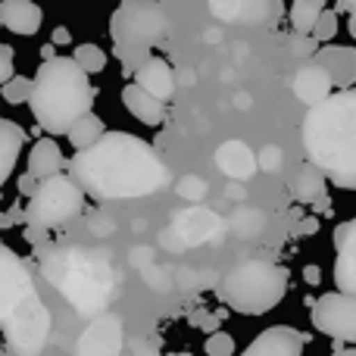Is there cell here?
<instances>
[{"instance_id":"obj_1","label":"cell","mask_w":356,"mask_h":356,"mask_svg":"<svg viewBox=\"0 0 356 356\" xmlns=\"http://www.w3.org/2000/svg\"><path fill=\"white\" fill-rule=\"evenodd\" d=\"M69 175L97 200H135L169 184V169L156 150L125 131H106L97 147L75 154Z\"/></svg>"},{"instance_id":"obj_2","label":"cell","mask_w":356,"mask_h":356,"mask_svg":"<svg viewBox=\"0 0 356 356\" xmlns=\"http://www.w3.org/2000/svg\"><path fill=\"white\" fill-rule=\"evenodd\" d=\"M303 150L309 163L344 191H356V88L338 91L303 119Z\"/></svg>"},{"instance_id":"obj_3","label":"cell","mask_w":356,"mask_h":356,"mask_svg":"<svg viewBox=\"0 0 356 356\" xmlns=\"http://www.w3.org/2000/svg\"><path fill=\"white\" fill-rule=\"evenodd\" d=\"M97 91L88 81V72L72 56H56L41 63L35 72V94H31V116L38 129L47 135H69L81 119L91 113Z\"/></svg>"},{"instance_id":"obj_4","label":"cell","mask_w":356,"mask_h":356,"mask_svg":"<svg viewBox=\"0 0 356 356\" xmlns=\"http://www.w3.org/2000/svg\"><path fill=\"white\" fill-rule=\"evenodd\" d=\"M44 278L75 307V313L94 316L110 303L113 269L106 257L88 253L85 247H44Z\"/></svg>"},{"instance_id":"obj_5","label":"cell","mask_w":356,"mask_h":356,"mask_svg":"<svg viewBox=\"0 0 356 356\" xmlns=\"http://www.w3.org/2000/svg\"><path fill=\"white\" fill-rule=\"evenodd\" d=\"M288 294V269L269 259H250L234 266L216 282V297L241 316H263Z\"/></svg>"},{"instance_id":"obj_6","label":"cell","mask_w":356,"mask_h":356,"mask_svg":"<svg viewBox=\"0 0 356 356\" xmlns=\"http://www.w3.org/2000/svg\"><path fill=\"white\" fill-rule=\"evenodd\" d=\"M166 35V16L156 3H122L110 19V38L125 72L138 75V69L150 60V50Z\"/></svg>"},{"instance_id":"obj_7","label":"cell","mask_w":356,"mask_h":356,"mask_svg":"<svg viewBox=\"0 0 356 356\" xmlns=\"http://www.w3.org/2000/svg\"><path fill=\"white\" fill-rule=\"evenodd\" d=\"M85 209V191L72 175H56L38 184V194L25 207V222L35 228H60L79 219Z\"/></svg>"},{"instance_id":"obj_8","label":"cell","mask_w":356,"mask_h":356,"mask_svg":"<svg viewBox=\"0 0 356 356\" xmlns=\"http://www.w3.org/2000/svg\"><path fill=\"white\" fill-rule=\"evenodd\" d=\"M3 319V334L10 347L19 356H38L50 338V309L41 303V297L19 303L13 313L0 316Z\"/></svg>"},{"instance_id":"obj_9","label":"cell","mask_w":356,"mask_h":356,"mask_svg":"<svg viewBox=\"0 0 356 356\" xmlns=\"http://www.w3.org/2000/svg\"><path fill=\"white\" fill-rule=\"evenodd\" d=\"M309 319H313L316 332L328 334L334 341L356 344V297H347L341 291L322 294L309 309Z\"/></svg>"},{"instance_id":"obj_10","label":"cell","mask_w":356,"mask_h":356,"mask_svg":"<svg viewBox=\"0 0 356 356\" xmlns=\"http://www.w3.org/2000/svg\"><path fill=\"white\" fill-rule=\"evenodd\" d=\"M31 297H38V291L25 263L10 247H0V316L13 313L19 303L31 300Z\"/></svg>"},{"instance_id":"obj_11","label":"cell","mask_w":356,"mask_h":356,"mask_svg":"<svg viewBox=\"0 0 356 356\" xmlns=\"http://www.w3.org/2000/svg\"><path fill=\"white\" fill-rule=\"evenodd\" d=\"M125 334H122V319L113 313H104L85 328L79 338L75 356H122Z\"/></svg>"},{"instance_id":"obj_12","label":"cell","mask_w":356,"mask_h":356,"mask_svg":"<svg viewBox=\"0 0 356 356\" xmlns=\"http://www.w3.org/2000/svg\"><path fill=\"white\" fill-rule=\"evenodd\" d=\"M334 284L341 294L356 297V216L334 228Z\"/></svg>"},{"instance_id":"obj_13","label":"cell","mask_w":356,"mask_h":356,"mask_svg":"<svg viewBox=\"0 0 356 356\" xmlns=\"http://www.w3.org/2000/svg\"><path fill=\"white\" fill-rule=\"evenodd\" d=\"M172 232L184 247H197V244H203V241L216 238V234L222 232V219L216 213H209V209L191 207L172 219Z\"/></svg>"},{"instance_id":"obj_14","label":"cell","mask_w":356,"mask_h":356,"mask_svg":"<svg viewBox=\"0 0 356 356\" xmlns=\"http://www.w3.org/2000/svg\"><path fill=\"white\" fill-rule=\"evenodd\" d=\"M332 88H334L332 75H328L316 60L307 63V66H300L294 75V97L300 100V104H307L309 110L325 104V100L332 97Z\"/></svg>"},{"instance_id":"obj_15","label":"cell","mask_w":356,"mask_h":356,"mask_svg":"<svg viewBox=\"0 0 356 356\" xmlns=\"http://www.w3.org/2000/svg\"><path fill=\"white\" fill-rule=\"evenodd\" d=\"M307 338L294 328H266L241 356H303Z\"/></svg>"},{"instance_id":"obj_16","label":"cell","mask_w":356,"mask_h":356,"mask_svg":"<svg viewBox=\"0 0 356 356\" xmlns=\"http://www.w3.org/2000/svg\"><path fill=\"white\" fill-rule=\"evenodd\" d=\"M322 69L332 75L338 91H350L356 81V47H344V44H328L316 56Z\"/></svg>"},{"instance_id":"obj_17","label":"cell","mask_w":356,"mask_h":356,"mask_svg":"<svg viewBox=\"0 0 356 356\" xmlns=\"http://www.w3.org/2000/svg\"><path fill=\"white\" fill-rule=\"evenodd\" d=\"M216 166H219L228 178H234V181H247V178L257 175L259 156L253 154L244 141H225V144H219V150H216Z\"/></svg>"},{"instance_id":"obj_18","label":"cell","mask_w":356,"mask_h":356,"mask_svg":"<svg viewBox=\"0 0 356 356\" xmlns=\"http://www.w3.org/2000/svg\"><path fill=\"white\" fill-rule=\"evenodd\" d=\"M135 85L144 88L150 97H156V100H163V104H166V100L175 94V72L169 69L166 60H160V56H150V60L144 63L141 69H138Z\"/></svg>"},{"instance_id":"obj_19","label":"cell","mask_w":356,"mask_h":356,"mask_svg":"<svg viewBox=\"0 0 356 356\" xmlns=\"http://www.w3.org/2000/svg\"><path fill=\"white\" fill-rule=\"evenodd\" d=\"M41 6L29 3V0H6V3H0V22H3V29H10L13 35H38L41 31Z\"/></svg>"},{"instance_id":"obj_20","label":"cell","mask_w":356,"mask_h":356,"mask_svg":"<svg viewBox=\"0 0 356 356\" xmlns=\"http://www.w3.org/2000/svg\"><path fill=\"white\" fill-rule=\"evenodd\" d=\"M325 181H328V175L322 172L319 166H313V163L307 160V163H300V166H297L294 175H291L288 191H291V197H294L297 203H319L322 197H328Z\"/></svg>"},{"instance_id":"obj_21","label":"cell","mask_w":356,"mask_h":356,"mask_svg":"<svg viewBox=\"0 0 356 356\" xmlns=\"http://www.w3.org/2000/svg\"><path fill=\"white\" fill-rule=\"evenodd\" d=\"M122 104H125V110L138 119V122L150 125V129H156V125L166 122V104L156 100V97H150V94L144 91V88H138V85H125L122 88Z\"/></svg>"},{"instance_id":"obj_22","label":"cell","mask_w":356,"mask_h":356,"mask_svg":"<svg viewBox=\"0 0 356 356\" xmlns=\"http://www.w3.org/2000/svg\"><path fill=\"white\" fill-rule=\"evenodd\" d=\"M63 166H66V160H63V150L56 147L54 138H41V141H35V147H31L29 154V172L38 178V181H50V178H56L63 172Z\"/></svg>"},{"instance_id":"obj_23","label":"cell","mask_w":356,"mask_h":356,"mask_svg":"<svg viewBox=\"0 0 356 356\" xmlns=\"http://www.w3.org/2000/svg\"><path fill=\"white\" fill-rule=\"evenodd\" d=\"M22 147H25L22 125H16L13 119H0V184L13 175V166H16Z\"/></svg>"},{"instance_id":"obj_24","label":"cell","mask_w":356,"mask_h":356,"mask_svg":"<svg viewBox=\"0 0 356 356\" xmlns=\"http://www.w3.org/2000/svg\"><path fill=\"white\" fill-rule=\"evenodd\" d=\"M106 138V129H104V119L94 116V113H88L85 119H81L79 125H75L72 131H69V144L75 147V154H85V150L97 147L100 141Z\"/></svg>"},{"instance_id":"obj_25","label":"cell","mask_w":356,"mask_h":356,"mask_svg":"<svg viewBox=\"0 0 356 356\" xmlns=\"http://www.w3.org/2000/svg\"><path fill=\"white\" fill-rule=\"evenodd\" d=\"M322 13H325V3H322V0H297V3L291 6V25H294L297 35L313 38Z\"/></svg>"},{"instance_id":"obj_26","label":"cell","mask_w":356,"mask_h":356,"mask_svg":"<svg viewBox=\"0 0 356 356\" xmlns=\"http://www.w3.org/2000/svg\"><path fill=\"white\" fill-rule=\"evenodd\" d=\"M263 213H257V209H238V213L228 219V225H232L234 234H241V238H257L259 232H263Z\"/></svg>"},{"instance_id":"obj_27","label":"cell","mask_w":356,"mask_h":356,"mask_svg":"<svg viewBox=\"0 0 356 356\" xmlns=\"http://www.w3.org/2000/svg\"><path fill=\"white\" fill-rule=\"evenodd\" d=\"M72 60L79 63L88 75H91V72H104V66H106V54L97 47V44H79V47H75V54H72Z\"/></svg>"},{"instance_id":"obj_28","label":"cell","mask_w":356,"mask_h":356,"mask_svg":"<svg viewBox=\"0 0 356 356\" xmlns=\"http://www.w3.org/2000/svg\"><path fill=\"white\" fill-rule=\"evenodd\" d=\"M0 94H3L6 104L19 106V104H31V94H35V79H25V75H19V79H13L10 85L0 88Z\"/></svg>"},{"instance_id":"obj_29","label":"cell","mask_w":356,"mask_h":356,"mask_svg":"<svg viewBox=\"0 0 356 356\" xmlns=\"http://www.w3.org/2000/svg\"><path fill=\"white\" fill-rule=\"evenodd\" d=\"M175 191H178L181 200L194 203V200H203V197H207V181H203L200 175H184V178H178Z\"/></svg>"},{"instance_id":"obj_30","label":"cell","mask_w":356,"mask_h":356,"mask_svg":"<svg viewBox=\"0 0 356 356\" xmlns=\"http://www.w3.org/2000/svg\"><path fill=\"white\" fill-rule=\"evenodd\" d=\"M334 35H338V13L325 10V13H322V19H319V25H316L313 38L322 44V47H328V41H332Z\"/></svg>"},{"instance_id":"obj_31","label":"cell","mask_w":356,"mask_h":356,"mask_svg":"<svg viewBox=\"0 0 356 356\" xmlns=\"http://www.w3.org/2000/svg\"><path fill=\"white\" fill-rule=\"evenodd\" d=\"M209 356H234V338L225 332H216L207 338V347H203Z\"/></svg>"},{"instance_id":"obj_32","label":"cell","mask_w":356,"mask_h":356,"mask_svg":"<svg viewBox=\"0 0 356 356\" xmlns=\"http://www.w3.org/2000/svg\"><path fill=\"white\" fill-rule=\"evenodd\" d=\"M282 166H284V154H282V147L269 144V147L259 150V169H263V172L278 175V172H282Z\"/></svg>"},{"instance_id":"obj_33","label":"cell","mask_w":356,"mask_h":356,"mask_svg":"<svg viewBox=\"0 0 356 356\" xmlns=\"http://www.w3.org/2000/svg\"><path fill=\"white\" fill-rule=\"evenodd\" d=\"M288 47H291V54H294V56H303V60H309V56H319L322 44L316 41V38L294 35V38H291V41H288Z\"/></svg>"},{"instance_id":"obj_34","label":"cell","mask_w":356,"mask_h":356,"mask_svg":"<svg viewBox=\"0 0 356 356\" xmlns=\"http://www.w3.org/2000/svg\"><path fill=\"white\" fill-rule=\"evenodd\" d=\"M13 79H16L13 75V47L10 44H0V88L10 85Z\"/></svg>"},{"instance_id":"obj_35","label":"cell","mask_w":356,"mask_h":356,"mask_svg":"<svg viewBox=\"0 0 356 356\" xmlns=\"http://www.w3.org/2000/svg\"><path fill=\"white\" fill-rule=\"evenodd\" d=\"M88 228H91V234H97V238H106V234L116 232V225H113V219L106 213H94L91 219H88Z\"/></svg>"},{"instance_id":"obj_36","label":"cell","mask_w":356,"mask_h":356,"mask_svg":"<svg viewBox=\"0 0 356 356\" xmlns=\"http://www.w3.org/2000/svg\"><path fill=\"white\" fill-rule=\"evenodd\" d=\"M209 13L219 16V19H234V16L244 13V6H238V3H209Z\"/></svg>"},{"instance_id":"obj_37","label":"cell","mask_w":356,"mask_h":356,"mask_svg":"<svg viewBox=\"0 0 356 356\" xmlns=\"http://www.w3.org/2000/svg\"><path fill=\"white\" fill-rule=\"evenodd\" d=\"M38 184H41V181H38V178L31 175V172H22V175H19V184H16V188H19V194L31 200V197L38 194Z\"/></svg>"},{"instance_id":"obj_38","label":"cell","mask_w":356,"mask_h":356,"mask_svg":"<svg viewBox=\"0 0 356 356\" xmlns=\"http://www.w3.org/2000/svg\"><path fill=\"white\" fill-rule=\"evenodd\" d=\"M191 325L203 328V332H209V334H216V325H219V319H216V316H207V313H194V316H191Z\"/></svg>"},{"instance_id":"obj_39","label":"cell","mask_w":356,"mask_h":356,"mask_svg":"<svg viewBox=\"0 0 356 356\" xmlns=\"http://www.w3.org/2000/svg\"><path fill=\"white\" fill-rule=\"evenodd\" d=\"M131 356H160V350H156V344L138 338V341H131Z\"/></svg>"},{"instance_id":"obj_40","label":"cell","mask_w":356,"mask_h":356,"mask_svg":"<svg viewBox=\"0 0 356 356\" xmlns=\"http://www.w3.org/2000/svg\"><path fill=\"white\" fill-rule=\"evenodd\" d=\"M303 278H307L309 284H319V266H307V269H303Z\"/></svg>"},{"instance_id":"obj_41","label":"cell","mask_w":356,"mask_h":356,"mask_svg":"<svg viewBox=\"0 0 356 356\" xmlns=\"http://www.w3.org/2000/svg\"><path fill=\"white\" fill-rule=\"evenodd\" d=\"M69 41H72L69 29H54V44H69Z\"/></svg>"},{"instance_id":"obj_42","label":"cell","mask_w":356,"mask_h":356,"mask_svg":"<svg viewBox=\"0 0 356 356\" xmlns=\"http://www.w3.org/2000/svg\"><path fill=\"white\" fill-rule=\"evenodd\" d=\"M347 29H350V35L356 38V0H350V25H347Z\"/></svg>"},{"instance_id":"obj_43","label":"cell","mask_w":356,"mask_h":356,"mask_svg":"<svg viewBox=\"0 0 356 356\" xmlns=\"http://www.w3.org/2000/svg\"><path fill=\"white\" fill-rule=\"evenodd\" d=\"M316 228H319V225H316V219H307V222H303V228H300V232H303V234H313Z\"/></svg>"},{"instance_id":"obj_44","label":"cell","mask_w":356,"mask_h":356,"mask_svg":"<svg viewBox=\"0 0 356 356\" xmlns=\"http://www.w3.org/2000/svg\"><path fill=\"white\" fill-rule=\"evenodd\" d=\"M332 209V203H328V197H322L319 203H316V213H328Z\"/></svg>"},{"instance_id":"obj_45","label":"cell","mask_w":356,"mask_h":356,"mask_svg":"<svg viewBox=\"0 0 356 356\" xmlns=\"http://www.w3.org/2000/svg\"><path fill=\"white\" fill-rule=\"evenodd\" d=\"M332 356H356V350H350V347H344V350H334Z\"/></svg>"},{"instance_id":"obj_46","label":"cell","mask_w":356,"mask_h":356,"mask_svg":"<svg viewBox=\"0 0 356 356\" xmlns=\"http://www.w3.org/2000/svg\"><path fill=\"white\" fill-rule=\"evenodd\" d=\"M169 356H191V353H169Z\"/></svg>"}]
</instances>
